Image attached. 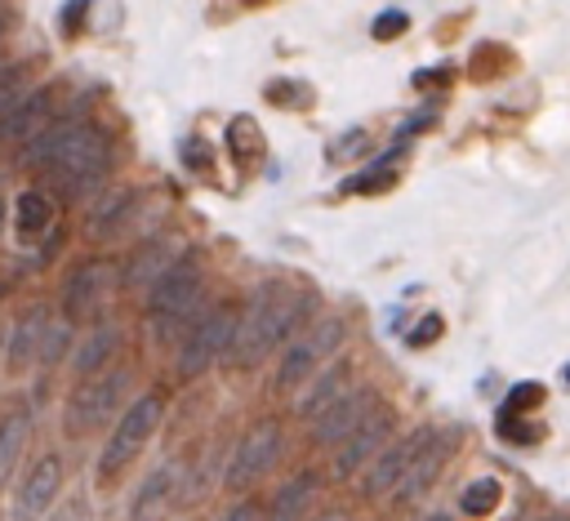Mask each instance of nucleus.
<instances>
[{"label": "nucleus", "instance_id": "obj_31", "mask_svg": "<svg viewBox=\"0 0 570 521\" xmlns=\"http://www.w3.org/2000/svg\"><path fill=\"white\" fill-rule=\"evenodd\" d=\"M392 183H396V169H392V156H383L374 169L356 174V178L347 183V191H383V187H392Z\"/></svg>", "mask_w": 570, "mask_h": 521}, {"label": "nucleus", "instance_id": "obj_27", "mask_svg": "<svg viewBox=\"0 0 570 521\" xmlns=\"http://www.w3.org/2000/svg\"><path fill=\"white\" fill-rule=\"evenodd\" d=\"M499 499H503L499 476H476V481H468V485H463L459 508H463V517H490V512L499 508Z\"/></svg>", "mask_w": 570, "mask_h": 521}, {"label": "nucleus", "instance_id": "obj_33", "mask_svg": "<svg viewBox=\"0 0 570 521\" xmlns=\"http://www.w3.org/2000/svg\"><path fill=\"white\" fill-rule=\"evenodd\" d=\"M539 401H543V387H539V383H517V387L508 392V401H503L499 414H521V410H534Z\"/></svg>", "mask_w": 570, "mask_h": 521}, {"label": "nucleus", "instance_id": "obj_6", "mask_svg": "<svg viewBox=\"0 0 570 521\" xmlns=\"http://www.w3.org/2000/svg\"><path fill=\"white\" fill-rule=\"evenodd\" d=\"M116 294H120V258L111 249H85L58 276V285H53V312L71 330H85L94 316H102L111 307Z\"/></svg>", "mask_w": 570, "mask_h": 521}, {"label": "nucleus", "instance_id": "obj_37", "mask_svg": "<svg viewBox=\"0 0 570 521\" xmlns=\"http://www.w3.org/2000/svg\"><path fill=\"white\" fill-rule=\"evenodd\" d=\"M18 281H22V267L9 263V258H0V303H9L18 294Z\"/></svg>", "mask_w": 570, "mask_h": 521}, {"label": "nucleus", "instance_id": "obj_22", "mask_svg": "<svg viewBox=\"0 0 570 521\" xmlns=\"http://www.w3.org/2000/svg\"><path fill=\"white\" fill-rule=\"evenodd\" d=\"M450 450H454V432H450V427H432L428 441H423V450L414 454L410 472H405L401 485L392 490V499H396V503H414V499H423V494L436 485L441 468L450 463Z\"/></svg>", "mask_w": 570, "mask_h": 521}, {"label": "nucleus", "instance_id": "obj_42", "mask_svg": "<svg viewBox=\"0 0 570 521\" xmlns=\"http://www.w3.org/2000/svg\"><path fill=\"white\" fill-rule=\"evenodd\" d=\"M423 521H454V517H450V512H428Z\"/></svg>", "mask_w": 570, "mask_h": 521}, {"label": "nucleus", "instance_id": "obj_24", "mask_svg": "<svg viewBox=\"0 0 570 521\" xmlns=\"http://www.w3.org/2000/svg\"><path fill=\"white\" fill-rule=\"evenodd\" d=\"M347 387H352V361L334 352V356H330L316 374H307V383L294 392V414L307 423L312 414H321V410H325L338 392H347Z\"/></svg>", "mask_w": 570, "mask_h": 521}, {"label": "nucleus", "instance_id": "obj_46", "mask_svg": "<svg viewBox=\"0 0 570 521\" xmlns=\"http://www.w3.org/2000/svg\"><path fill=\"white\" fill-rule=\"evenodd\" d=\"M0 9H9V0H0Z\"/></svg>", "mask_w": 570, "mask_h": 521}, {"label": "nucleus", "instance_id": "obj_45", "mask_svg": "<svg viewBox=\"0 0 570 521\" xmlns=\"http://www.w3.org/2000/svg\"><path fill=\"white\" fill-rule=\"evenodd\" d=\"M566 383H570V365H566Z\"/></svg>", "mask_w": 570, "mask_h": 521}, {"label": "nucleus", "instance_id": "obj_39", "mask_svg": "<svg viewBox=\"0 0 570 521\" xmlns=\"http://www.w3.org/2000/svg\"><path fill=\"white\" fill-rule=\"evenodd\" d=\"M13 27H18L13 9H0V58H4V53H13V49H9V45H13Z\"/></svg>", "mask_w": 570, "mask_h": 521}, {"label": "nucleus", "instance_id": "obj_18", "mask_svg": "<svg viewBox=\"0 0 570 521\" xmlns=\"http://www.w3.org/2000/svg\"><path fill=\"white\" fill-rule=\"evenodd\" d=\"M428 423H419L414 432H405V436H396V441H387L365 468H361V499H370V503H379V499H392V490L401 485V476L410 472V463H414V454L423 450V441H428Z\"/></svg>", "mask_w": 570, "mask_h": 521}, {"label": "nucleus", "instance_id": "obj_15", "mask_svg": "<svg viewBox=\"0 0 570 521\" xmlns=\"http://www.w3.org/2000/svg\"><path fill=\"white\" fill-rule=\"evenodd\" d=\"M62 200L49 191V187H40V183H22L13 196H9V218H4V232L13 236V245H18V254L22 249H31L36 240H45L58 223H67L62 218Z\"/></svg>", "mask_w": 570, "mask_h": 521}, {"label": "nucleus", "instance_id": "obj_34", "mask_svg": "<svg viewBox=\"0 0 570 521\" xmlns=\"http://www.w3.org/2000/svg\"><path fill=\"white\" fill-rule=\"evenodd\" d=\"M410 27V13L405 9H383L379 18H374V40H392V36H401Z\"/></svg>", "mask_w": 570, "mask_h": 521}, {"label": "nucleus", "instance_id": "obj_25", "mask_svg": "<svg viewBox=\"0 0 570 521\" xmlns=\"http://www.w3.org/2000/svg\"><path fill=\"white\" fill-rule=\"evenodd\" d=\"M227 151H232V165L240 174H249L263 160V129H258L254 116H232L227 120Z\"/></svg>", "mask_w": 570, "mask_h": 521}, {"label": "nucleus", "instance_id": "obj_36", "mask_svg": "<svg viewBox=\"0 0 570 521\" xmlns=\"http://www.w3.org/2000/svg\"><path fill=\"white\" fill-rule=\"evenodd\" d=\"M361 147H365V129H347V134L330 147V160H347V156H352V151H361Z\"/></svg>", "mask_w": 570, "mask_h": 521}, {"label": "nucleus", "instance_id": "obj_7", "mask_svg": "<svg viewBox=\"0 0 570 521\" xmlns=\"http://www.w3.org/2000/svg\"><path fill=\"white\" fill-rule=\"evenodd\" d=\"M232 330H236V303L232 298H205V307L187 321V330L169 347L174 379L178 383H196L214 365H223L227 343H232Z\"/></svg>", "mask_w": 570, "mask_h": 521}, {"label": "nucleus", "instance_id": "obj_16", "mask_svg": "<svg viewBox=\"0 0 570 521\" xmlns=\"http://www.w3.org/2000/svg\"><path fill=\"white\" fill-rule=\"evenodd\" d=\"M392 427H396V410L387 405V401H374L370 405V414L334 445V463H330V472L338 476V481H347V476H356L387 441H392Z\"/></svg>", "mask_w": 570, "mask_h": 521}, {"label": "nucleus", "instance_id": "obj_30", "mask_svg": "<svg viewBox=\"0 0 570 521\" xmlns=\"http://www.w3.org/2000/svg\"><path fill=\"white\" fill-rule=\"evenodd\" d=\"M89 9H94V0H67L58 9V36L62 40H80L85 36V22H89Z\"/></svg>", "mask_w": 570, "mask_h": 521}, {"label": "nucleus", "instance_id": "obj_2", "mask_svg": "<svg viewBox=\"0 0 570 521\" xmlns=\"http://www.w3.org/2000/svg\"><path fill=\"white\" fill-rule=\"evenodd\" d=\"M312 316V294L285 281H258L245 303H236V330L227 343L223 365L227 370H258L294 330H303Z\"/></svg>", "mask_w": 570, "mask_h": 521}, {"label": "nucleus", "instance_id": "obj_35", "mask_svg": "<svg viewBox=\"0 0 570 521\" xmlns=\"http://www.w3.org/2000/svg\"><path fill=\"white\" fill-rule=\"evenodd\" d=\"M267 98H272V102L307 107V85H298V80H272V85H267Z\"/></svg>", "mask_w": 570, "mask_h": 521}, {"label": "nucleus", "instance_id": "obj_1", "mask_svg": "<svg viewBox=\"0 0 570 521\" xmlns=\"http://www.w3.org/2000/svg\"><path fill=\"white\" fill-rule=\"evenodd\" d=\"M13 169L49 187L62 205H89L116 178V138L102 120L80 111H58L27 147H18Z\"/></svg>", "mask_w": 570, "mask_h": 521}, {"label": "nucleus", "instance_id": "obj_32", "mask_svg": "<svg viewBox=\"0 0 570 521\" xmlns=\"http://www.w3.org/2000/svg\"><path fill=\"white\" fill-rule=\"evenodd\" d=\"M218 521H263V503L254 499V490L249 494H232V503L218 512Z\"/></svg>", "mask_w": 570, "mask_h": 521}, {"label": "nucleus", "instance_id": "obj_41", "mask_svg": "<svg viewBox=\"0 0 570 521\" xmlns=\"http://www.w3.org/2000/svg\"><path fill=\"white\" fill-rule=\"evenodd\" d=\"M307 521H347V517H343V512H312Z\"/></svg>", "mask_w": 570, "mask_h": 521}, {"label": "nucleus", "instance_id": "obj_10", "mask_svg": "<svg viewBox=\"0 0 570 521\" xmlns=\"http://www.w3.org/2000/svg\"><path fill=\"white\" fill-rule=\"evenodd\" d=\"M62 490H67V454L58 445L31 450L27 463L18 468V476L9 481V490L0 494L4 521H40L58 503Z\"/></svg>", "mask_w": 570, "mask_h": 521}, {"label": "nucleus", "instance_id": "obj_11", "mask_svg": "<svg viewBox=\"0 0 570 521\" xmlns=\"http://www.w3.org/2000/svg\"><path fill=\"white\" fill-rule=\"evenodd\" d=\"M142 200H147L142 187L111 178V183L85 205V218H80L85 240H89L94 249H111V245H125V240L142 236V232H138V223H142Z\"/></svg>", "mask_w": 570, "mask_h": 521}, {"label": "nucleus", "instance_id": "obj_21", "mask_svg": "<svg viewBox=\"0 0 570 521\" xmlns=\"http://www.w3.org/2000/svg\"><path fill=\"white\" fill-rule=\"evenodd\" d=\"M31 436H36V405L27 396H9L0 405V494L9 490L18 468L27 463Z\"/></svg>", "mask_w": 570, "mask_h": 521}, {"label": "nucleus", "instance_id": "obj_12", "mask_svg": "<svg viewBox=\"0 0 570 521\" xmlns=\"http://www.w3.org/2000/svg\"><path fill=\"white\" fill-rule=\"evenodd\" d=\"M187 508V454H160L129 490L120 521H174Z\"/></svg>", "mask_w": 570, "mask_h": 521}, {"label": "nucleus", "instance_id": "obj_19", "mask_svg": "<svg viewBox=\"0 0 570 521\" xmlns=\"http://www.w3.org/2000/svg\"><path fill=\"white\" fill-rule=\"evenodd\" d=\"M187 245L169 232H142L129 240V249L120 254V294H142Z\"/></svg>", "mask_w": 570, "mask_h": 521}, {"label": "nucleus", "instance_id": "obj_5", "mask_svg": "<svg viewBox=\"0 0 570 521\" xmlns=\"http://www.w3.org/2000/svg\"><path fill=\"white\" fill-rule=\"evenodd\" d=\"M129 387H134L129 361H120L102 374H89V379H71L62 392V405H58V436L67 445H85V441L102 436L111 427V419L120 414V405L129 401Z\"/></svg>", "mask_w": 570, "mask_h": 521}, {"label": "nucleus", "instance_id": "obj_4", "mask_svg": "<svg viewBox=\"0 0 570 521\" xmlns=\"http://www.w3.org/2000/svg\"><path fill=\"white\" fill-rule=\"evenodd\" d=\"M209 298V267L196 249H183L142 294H138V316H142V330L147 338L169 352L174 338L187 330V321L205 307Z\"/></svg>", "mask_w": 570, "mask_h": 521}, {"label": "nucleus", "instance_id": "obj_38", "mask_svg": "<svg viewBox=\"0 0 570 521\" xmlns=\"http://www.w3.org/2000/svg\"><path fill=\"white\" fill-rule=\"evenodd\" d=\"M436 334H441V316H423V325H419V330H410V334H405V343H410V347H423V343H432Z\"/></svg>", "mask_w": 570, "mask_h": 521}, {"label": "nucleus", "instance_id": "obj_8", "mask_svg": "<svg viewBox=\"0 0 570 521\" xmlns=\"http://www.w3.org/2000/svg\"><path fill=\"white\" fill-rule=\"evenodd\" d=\"M343 338H347V325H343L338 316H316V321H307L303 330H294V334L285 338V352L276 356L272 392H276V396H294V392L307 383V374H316V370L343 347Z\"/></svg>", "mask_w": 570, "mask_h": 521}, {"label": "nucleus", "instance_id": "obj_26", "mask_svg": "<svg viewBox=\"0 0 570 521\" xmlns=\"http://www.w3.org/2000/svg\"><path fill=\"white\" fill-rule=\"evenodd\" d=\"M31 80H36V58H13V62L0 71V129H4L9 111L18 107V98L31 89Z\"/></svg>", "mask_w": 570, "mask_h": 521}, {"label": "nucleus", "instance_id": "obj_20", "mask_svg": "<svg viewBox=\"0 0 570 521\" xmlns=\"http://www.w3.org/2000/svg\"><path fill=\"white\" fill-rule=\"evenodd\" d=\"M379 401V387H370V383H352L347 392H338L321 414H312L307 419V441L312 445H338L365 414H370V405Z\"/></svg>", "mask_w": 570, "mask_h": 521}, {"label": "nucleus", "instance_id": "obj_23", "mask_svg": "<svg viewBox=\"0 0 570 521\" xmlns=\"http://www.w3.org/2000/svg\"><path fill=\"white\" fill-rule=\"evenodd\" d=\"M321 490H325V481H321L316 468L289 472V476L272 490V499L263 503V521H307V517L316 512V503H321Z\"/></svg>", "mask_w": 570, "mask_h": 521}, {"label": "nucleus", "instance_id": "obj_29", "mask_svg": "<svg viewBox=\"0 0 570 521\" xmlns=\"http://www.w3.org/2000/svg\"><path fill=\"white\" fill-rule=\"evenodd\" d=\"M178 160H183V169H191V174H200V178L214 174V151H209V142H205L200 134H187V138L178 142Z\"/></svg>", "mask_w": 570, "mask_h": 521}, {"label": "nucleus", "instance_id": "obj_14", "mask_svg": "<svg viewBox=\"0 0 570 521\" xmlns=\"http://www.w3.org/2000/svg\"><path fill=\"white\" fill-rule=\"evenodd\" d=\"M125 347H129V330H125V321L107 307V312L94 316L85 330H76L71 352H67V374H71V379L102 374V370H111V365L125 361Z\"/></svg>", "mask_w": 570, "mask_h": 521}, {"label": "nucleus", "instance_id": "obj_28", "mask_svg": "<svg viewBox=\"0 0 570 521\" xmlns=\"http://www.w3.org/2000/svg\"><path fill=\"white\" fill-rule=\"evenodd\" d=\"M40 521H94V494L89 490H62L58 503Z\"/></svg>", "mask_w": 570, "mask_h": 521}, {"label": "nucleus", "instance_id": "obj_17", "mask_svg": "<svg viewBox=\"0 0 570 521\" xmlns=\"http://www.w3.org/2000/svg\"><path fill=\"white\" fill-rule=\"evenodd\" d=\"M58 111H62V89L53 80H31V89L18 98V107L0 129V156H13L18 147H27Z\"/></svg>", "mask_w": 570, "mask_h": 521}, {"label": "nucleus", "instance_id": "obj_44", "mask_svg": "<svg viewBox=\"0 0 570 521\" xmlns=\"http://www.w3.org/2000/svg\"><path fill=\"white\" fill-rule=\"evenodd\" d=\"M0 338H4V325H0ZM0 383H4V374H0Z\"/></svg>", "mask_w": 570, "mask_h": 521}, {"label": "nucleus", "instance_id": "obj_13", "mask_svg": "<svg viewBox=\"0 0 570 521\" xmlns=\"http://www.w3.org/2000/svg\"><path fill=\"white\" fill-rule=\"evenodd\" d=\"M49 321H53V298H22L18 312L9 316L4 325V338H0V374L4 383H27L36 374V361H40V347H45V334H49Z\"/></svg>", "mask_w": 570, "mask_h": 521}, {"label": "nucleus", "instance_id": "obj_43", "mask_svg": "<svg viewBox=\"0 0 570 521\" xmlns=\"http://www.w3.org/2000/svg\"><path fill=\"white\" fill-rule=\"evenodd\" d=\"M9 62H13V53H4V58H0V71H4V67H9Z\"/></svg>", "mask_w": 570, "mask_h": 521}, {"label": "nucleus", "instance_id": "obj_9", "mask_svg": "<svg viewBox=\"0 0 570 521\" xmlns=\"http://www.w3.org/2000/svg\"><path fill=\"white\" fill-rule=\"evenodd\" d=\"M281 454H285V427H281V419H272V414L249 419L240 427L236 445L223 459V490L227 494H249L258 481H267L276 472Z\"/></svg>", "mask_w": 570, "mask_h": 521}, {"label": "nucleus", "instance_id": "obj_3", "mask_svg": "<svg viewBox=\"0 0 570 521\" xmlns=\"http://www.w3.org/2000/svg\"><path fill=\"white\" fill-rule=\"evenodd\" d=\"M165 414H169V396L165 387H142L134 392L120 414L111 419V427L102 432V445L94 454V468H89V494H116L125 485V476L134 472V463L147 454V445L156 441V432L165 427Z\"/></svg>", "mask_w": 570, "mask_h": 521}, {"label": "nucleus", "instance_id": "obj_40", "mask_svg": "<svg viewBox=\"0 0 570 521\" xmlns=\"http://www.w3.org/2000/svg\"><path fill=\"white\" fill-rule=\"evenodd\" d=\"M4 218H9V196H4V187H0V236H4Z\"/></svg>", "mask_w": 570, "mask_h": 521}]
</instances>
